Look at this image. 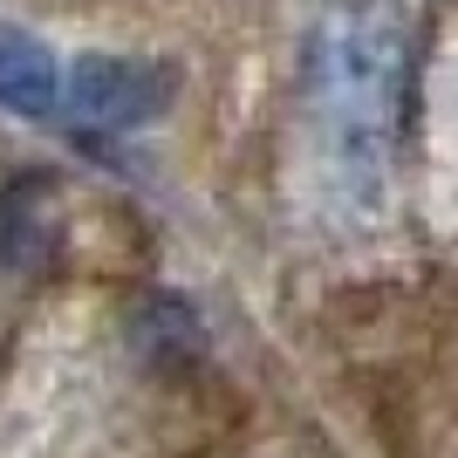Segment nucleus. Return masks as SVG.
I'll return each instance as SVG.
<instances>
[{
  "label": "nucleus",
  "mask_w": 458,
  "mask_h": 458,
  "mask_svg": "<svg viewBox=\"0 0 458 458\" xmlns=\"http://www.w3.org/2000/svg\"><path fill=\"white\" fill-rule=\"evenodd\" d=\"M131 335H137L144 356H157V363H185V356H199V343H206L199 308L178 301V294H151V301L131 315Z\"/></svg>",
  "instance_id": "nucleus-4"
},
{
  "label": "nucleus",
  "mask_w": 458,
  "mask_h": 458,
  "mask_svg": "<svg viewBox=\"0 0 458 458\" xmlns=\"http://www.w3.org/2000/svg\"><path fill=\"white\" fill-rule=\"evenodd\" d=\"M62 103L89 131H137V123H157L172 110V69L131 62V55H82L69 69Z\"/></svg>",
  "instance_id": "nucleus-2"
},
{
  "label": "nucleus",
  "mask_w": 458,
  "mask_h": 458,
  "mask_svg": "<svg viewBox=\"0 0 458 458\" xmlns=\"http://www.w3.org/2000/svg\"><path fill=\"white\" fill-rule=\"evenodd\" d=\"M62 69L55 55L41 48L35 35H21V28H0V110L14 116H48L62 103Z\"/></svg>",
  "instance_id": "nucleus-3"
},
{
  "label": "nucleus",
  "mask_w": 458,
  "mask_h": 458,
  "mask_svg": "<svg viewBox=\"0 0 458 458\" xmlns=\"http://www.w3.org/2000/svg\"><path fill=\"white\" fill-rule=\"evenodd\" d=\"M397 55L403 28L383 0L328 14L315 35V103H322V131L335 178H377L383 144H390V103H397Z\"/></svg>",
  "instance_id": "nucleus-1"
}]
</instances>
